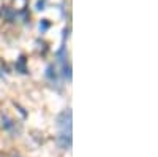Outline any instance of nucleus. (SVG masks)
I'll return each instance as SVG.
<instances>
[{"label":"nucleus","mask_w":158,"mask_h":157,"mask_svg":"<svg viewBox=\"0 0 158 157\" xmlns=\"http://www.w3.org/2000/svg\"><path fill=\"white\" fill-rule=\"evenodd\" d=\"M57 127H59V137L57 143L63 149H68L71 146V111L65 110L57 117Z\"/></svg>","instance_id":"obj_1"}]
</instances>
